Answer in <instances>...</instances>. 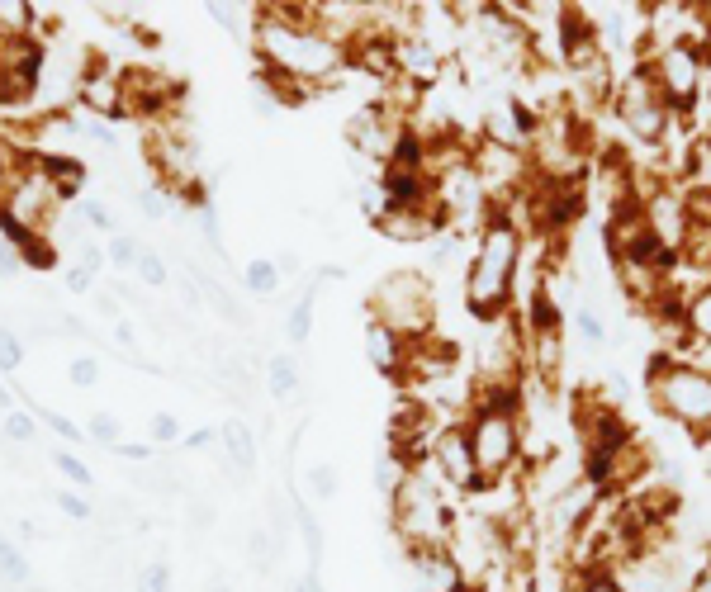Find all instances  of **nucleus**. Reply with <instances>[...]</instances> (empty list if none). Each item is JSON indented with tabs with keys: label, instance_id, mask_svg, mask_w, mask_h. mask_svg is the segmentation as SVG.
I'll return each instance as SVG.
<instances>
[{
	"label": "nucleus",
	"instance_id": "obj_45",
	"mask_svg": "<svg viewBox=\"0 0 711 592\" xmlns=\"http://www.w3.org/2000/svg\"><path fill=\"white\" fill-rule=\"evenodd\" d=\"M119 455H124V460H147V455H152V446H124V441H119Z\"/></svg>",
	"mask_w": 711,
	"mask_h": 592
},
{
	"label": "nucleus",
	"instance_id": "obj_27",
	"mask_svg": "<svg viewBox=\"0 0 711 592\" xmlns=\"http://www.w3.org/2000/svg\"><path fill=\"white\" fill-rule=\"evenodd\" d=\"M266 384H271V398H290L294 389H299V365H294V356L266 360Z\"/></svg>",
	"mask_w": 711,
	"mask_h": 592
},
{
	"label": "nucleus",
	"instance_id": "obj_41",
	"mask_svg": "<svg viewBox=\"0 0 711 592\" xmlns=\"http://www.w3.org/2000/svg\"><path fill=\"white\" fill-rule=\"evenodd\" d=\"M91 285H95V270L67 266V289H72V294H91Z\"/></svg>",
	"mask_w": 711,
	"mask_h": 592
},
{
	"label": "nucleus",
	"instance_id": "obj_43",
	"mask_svg": "<svg viewBox=\"0 0 711 592\" xmlns=\"http://www.w3.org/2000/svg\"><path fill=\"white\" fill-rule=\"evenodd\" d=\"M214 441H219V431H214V427H195V431H190V436L181 441V446H185V450H209Z\"/></svg>",
	"mask_w": 711,
	"mask_h": 592
},
{
	"label": "nucleus",
	"instance_id": "obj_1",
	"mask_svg": "<svg viewBox=\"0 0 711 592\" xmlns=\"http://www.w3.org/2000/svg\"><path fill=\"white\" fill-rule=\"evenodd\" d=\"M252 43H256V67L275 76H290L299 86H323L347 67V48L332 34L313 24L309 5H256L252 10Z\"/></svg>",
	"mask_w": 711,
	"mask_h": 592
},
{
	"label": "nucleus",
	"instance_id": "obj_22",
	"mask_svg": "<svg viewBox=\"0 0 711 592\" xmlns=\"http://www.w3.org/2000/svg\"><path fill=\"white\" fill-rule=\"evenodd\" d=\"M313 304H318V285L304 289V294L294 299L290 318H285V337H290L294 346H304V341H309V332H313Z\"/></svg>",
	"mask_w": 711,
	"mask_h": 592
},
{
	"label": "nucleus",
	"instance_id": "obj_8",
	"mask_svg": "<svg viewBox=\"0 0 711 592\" xmlns=\"http://www.w3.org/2000/svg\"><path fill=\"white\" fill-rule=\"evenodd\" d=\"M427 469L437 474V484L446 488L451 498H474V493H484V479H479V469H474V450H470V436H465V422H460V417L437 427Z\"/></svg>",
	"mask_w": 711,
	"mask_h": 592
},
{
	"label": "nucleus",
	"instance_id": "obj_19",
	"mask_svg": "<svg viewBox=\"0 0 711 592\" xmlns=\"http://www.w3.org/2000/svg\"><path fill=\"white\" fill-rule=\"evenodd\" d=\"M683 337H688V346L711 351V280L688 285V299H683Z\"/></svg>",
	"mask_w": 711,
	"mask_h": 592
},
{
	"label": "nucleus",
	"instance_id": "obj_35",
	"mask_svg": "<svg viewBox=\"0 0 711 592\" xmlns=\"http://www.w3.org/2000/svg\"><path fill=\"white\" fill-rule=\"evenodd\" d=\"M0 431L10 436V441H34L38 436V422H34V413H5V422H0Z\"/></svg>",
	"mask_w": 711,
	"mask_h": 592
},
{
	"label": "nucleus",
	"instance_id": "obj_40",
	"mask_svg": "<svg viewBox=\"0 0 711 592\" xmlns=\"http://www.w3.org/2000/svg\"><path fill=\"white\" fill-rule=\"evenodd\" d=\"M57 507H62V512H67V517H72V521H86V517H95V512H91V503H86L81 493H67V488L57 493Z\"/></svg>",
	"mask_w": 711,
	"mask_h": 592
},
{
	"label": "nucleus",
	"instance_id": "obj_46",
	"mask_svg": "<svg viewBox=\"0 0 711 592\" xmlns=\"http://www.w3.org/2000/svg\"><path fill=\"white\" fill-rule=\"evenodd\" d=\"M114 337L124 341V346H133V327H128V323H119V327H114Z\"/></svg>",
	"mask_w": 711,
	"mask_h": 592
},
{
	"label": "nucleus",
	"instance_id": "obj_9",
	"mask_svg": "<svg viewBox=\"0 0 711 592\" xmlns=\"http://www.w3.org/2000/svg\"><path fill=\"white\" fill-rule=\"evenodd\" d=\"M408 128V114H403L389 95H380V100H370V105H361L356 114H351L347 124V143L361 152V157H370L375 166L389 162V152H394V143H399V133Z\"/></svg>",
	"mask_w": 711,
	"mask_h": 592
},
{
	"label": "nucleus",
	"instance_id": "obj_14",
	"mask_svg": "<svg viewBox=\"0 0 711 592\" xmlns=\"http://www.w3.org/2000/svg\"><path fill=\"white\" fill-rule=\"evenodd\" d=\"M147 157H152V166L166 176L171 190H181L185 180L200 176V171H195V143H190V133H185V128L157 124L152 143H147Z\"/></svg>",
	"mask_w": 711,
	"mask_h": 592
},
{
	"label": "nucleus",
	"instance_id": "obj_15",
	"mask_svg": "<svg viewBox=\"0 0 711 592\" xmlns=\"http://www.w3.org/2000/svg\"><path fill=\"white\" fill-rule=\"evenodd\" d=\"M370 228L380 237H389V242H399V247H418V242H432L437 233H446L451 214H446V204L441 209H389Z\"/></svg>",
	"mask_w": 711,
	"mask_h": 592
},
{
	"label": "nucleus",
	"instance_id": "obj_32",
	"mask_svg": "<svg viewBox=\"0 0 711 592\" xmlns=\"http://www.w3.org/2000/svg\"><path fill=\"white\" fill-rule=\"evenodd\" d=\"M57 474H67V484H76V488L95 484L91 465H86V460H76V455H67V450H57Z\"/></svg>",
	"mask_w": 711,
	"mask_h": 592
},
{
	"label": "nucleus",
	"instance_id": "obj_4",
	"mask_svg": "<svg viewBox=\"0 0 711 592\" xmlns=\"http://www.w3.org/2000/svg\"><path fill=\"white\" fill-rule=\"evenodd\" d=\"M645 398L664 422L683 427L697 441H711V370L693 365L688 356L674 351H655L645 360Z\"/></svg>",
	"mask_w": 711,
	"mask_h": 592
},
{
	"label": "nucleus",
	"instance_id": "obj_16",
	"mask_svg": "<svg viewBox=\"0 0 711 592\" xmlns=\"http://www.w3.org/2000/svg\"><path fill=\"white\" fill-rule=\"evenodd\" d=\"M347 67H356V72L375 76L380 86H394L399 81V57H394V34L389 29H365L361 38H351L347 43Z\"/></svg>",
	"mask_w": 711,
	"mask_h": 592
},
{
	"label": "nucleus",
	"instance_id": "obj_6",
	"mask_svg": "<svg viewBox=\"0 0 711 592\" xmlns=\"http://www.w3.org/2000/svg\"><path fill=\"white\" fill-rule=\"evenodd\" d=\"M612 114H617L621 133L636 147H669L674 133H683V124H678V114L669 109V100H664V90H659V81L645 57L631 62V67L617 76Z\"/></svg>",
	"mask_w": 711,
	"mask_h": 592
},
{
	"label": "nucleus",
	"instance_id": "obj_13",
	"mask_svg": "<svg viewBox=\"0 0 711 592\" xmlns=\"http://www.w3.org/2000/svg\"><path fill=\"white\" fill-rule=\"evenodd\" d=\"M394 57H399V81L413 90H432L446 76V62L451 57H441L427 38H418L413 29H403L394 34Z\"/></svg>",
	"mask_w": 711,
	"mask_h": 592
},
{
	"label": "nucleus",
	"instance_id": "obj_34",
	"mask_svg": "<svg viewBox=\"0 0 711 592\" xmlns=\"http://www.w3.org/2000/svg\"><path fill=\"white\" fill-rule=\"evenodd\" d=\"M67 379H72L76 389H95V384H100V360H95V356H76L72 365H67Z\"/></svg>",
	"mask_w": 711,
	"mask_h": 592
},
{
	"label": "nucleus",
	"instance_id": "obj_12",
	"mask_svg": "<svg viewBox=\"0 0 711 592\" xmlns=\"http://www.w3.org/2000/svg\"><path fill=\"white\" fill-rule=\"evenodd\" d=\"M565 365H569L565 327H531L527 332V384L555 394L560 379H565Z\"/></svg>",
	"mask_w": 711,
	"mask_h": 592
},
{
	"label": "nucleus",
	"instance_id": "obj_37",
	"mask_svg": "<svg viewBox=\"0 0 711 592\" xmlns=\"http://www.w3.org/2000/svg\"><path fill=\"white\" fill-rule=\"evenodd\" d=\"M38 422H48V427H53L57 436H67V441H86V427H76L72 417L53 413V408H38Z\"/></svg>",
	"mask_w": 711,
	"mask_h": 592
},
{
	"label": "nucleus",
	"instance_id": "obj_44",
	"mask_svg": "<svg viewBox=\"0 0 711 592\" xmlns=\"http://www.w3.org/2000/svg\"><path fill=\"white\" fill-rule=\"evenodd\" d=\"M81 266L100 270V266H105V252H100V247H81Z\"/></svg>",
	"mask_w": 711,
	"mask_h": 592
},
{
	"label": "nucleus",
	"instance_id": "obj_11",
	"mask_svg": "<svg viewBox=\"0 0 711 592\" xmlns=\"http://www.w3.org/2000/svg\"><path fill=\"white\" fill-rule=\"evenodd\" d=\"M365 360L370 370L389 384H403L413 379V341L399 337L394 327H384L380 318H365Z\"/></svg>",
	"mask_w": 711,
	"mask_h": 592
},
{
	"label": "nucleus",
	"instance_id": "obj_29",
	"mask_svg": "<svg viewBox=\"0 0 711 592\" xmlns=\"http://www.w3.org/2000/svg\"><path fill=\"white\" fill-rule=\"evenodd\" d=\"M119 436H124V427H119V417H110V413H95L91 422H86V441H100V446H119Z\"/></svg>",
	"mask_w": 711,
	"mask_h": 592
},
{
	"label": "nucleus",
	"instance_id": "obj_47",
	"mask_svg": "<svg viewBox=\"0 0 711 592\" xmlns=\"http://www.w3.org/2000/svg\"><path fill=\"white\" fill-rule=\"evenodd\" d=\"M304 592H323V583H318V578H304Z\"/></svg>",
	"mask_w": 711,
	"mask_h": 592
},
{
	"label": "nucleus",
	"instance_id": "obj_21",
	"mask_svg": "<svg viewBox=\"0 0 711 592\" xmlns=\"http://www.w3.org/2000/svg\"><path fill=\"white\" fill-rule=\"evenodd\" d=\"M565 592H626V583H621V574L612 564H588V569H574V574H569Z\"/></svg>",
	"mask_w": 711,
	"mask_h": 592
},
{
	"label": "nucleus",
	"instance_id": "obj_33",
	"mask_svg": "<svg viewBox=\"0 0 711 592\" xmlns=\"http://www.w3.org/2000/svg\"><path fill=\"white\" fill-rule=\"evenodd\" d=\"M138 592H171V564H166V559H152L143 574H138Z\"/></svg>",
	"mask_w": 711,
	"mask_h": 592
},
{
	"label": "nucleus",
	"instance_id": "obj_26",
	"mask_svg": "<svg viewBox=\"0 0 711 592\" xmlns=\"http://www.w3.org/2000/svg\"><path fill=\"white\" fill-rule=\"evenodd\" d=\"M569 323H574V332L588 341V346H607V318H602V308L593 304H574V313H569Z\"/></svg>",
	"mask_w": 711,
	"mask_h": 592
},
{
	"label": "nucleus",
	"instance_id": "obj_18",
	"mask_svg": "<svg viewBox=\"0 0 711 592\" xmlns=\"http://www.w3.org/2000/svg\"><path fill=\"white\" fill-rule=\"evenodd\" d=\"M24 162L34 166L38 176H48L57 185V190H62V195L72 199L76 195V185H81V180H86V162H81V157H67V152H24Z\"/></svg>",
	"mask_w": 711,
	"mask_h": 592
},
{
	"label": "nucleus",
	"instance_id": "obj_3",
	"mask_svg": "<svg viewBox=\"0 0 711 592\" xmlns=\"http://www.w3.org/2000/svg\"><path fill=\"white\" fill-rule=\"evenodd\" d=\"M465 436L474 450V469L484 488L508 484L527 460V422H522V389H474L465 408Z\"/></svg>",
	"mask_w": 711,
	"mask_h": 592
},
{
	"label": "nucleus",
	"instance_id": "obj_36",
	"mask_svg": "<svg viewBox=\"0 0 711 592\" xmlns=\"http://www.w3.org/2000/svg\"><path fill=\"white\" fill-rule=\"evenodd\" d=\"M147 436H152V441H162V446H171V441H181V422H176L171 413H152Z\"/></svg>",
	"mask_w": 711,
	"mask_h": 592
},
{
	"label": "nucleus",
	"instance_id": "obj_48",
	"mask_svg": "<svg viewBox=\"0 0 711 592\" xmlns=\"http://www.w3.org/2000/svg\"><path fill=\"white\" fill-rule=\"evenodd\" d=\"M0 413H15V408H10V394H5V389H0Z\"/></svg>",
	"mask_w": 711,
	"mask_h": 592
},
{
	"label": "nucleus",
	"instance_id": "obj_20",
	"mask_svg": "<svg viewBox=\"0 0 711 592\" xmlns=\"http://www.w3.org/2000/svg\"><path fill=\"white\" fill-rule=\"evenodd\" d=\"M219 446L228 450V460H233L237 469H252L256 465V431L242 422V417H228L219 427Z\"/></svg>",
	"mask_w": 711,
	"mask_h": 592
},
{
	"label": "nucleus",
	"instance_id": "obj_10",
	"mask_svg": "<svg viewBox=\"0 0 711 592\" xmlns=\"http://www.w3.org/2000/svg\"><path fill=\"white\" fill-rule=\"evenodd\" d=\"M181 100V86L166 81L157 72H128L119 81V109L124 119H152V124H166V114Z\"/></svg>",
	"mask_w": 711,
	"mask_h": 592
},
{
	"label": "nucleus",
	"instance_id": "obj_30",
	"mask_svg": "<svg viewBox=\"0 0 711 592\" xmlns=\"http://www.w3.org/2000/svg\"><path fill=\"white\" fill-rule=\"evenodd\" d=\"M133 270L143 275V285H147V289H162L166 280H171V270H166V261H162L157 252H138V266H133Z\"/></svg>",
	"mask_w": 711,
	"mask_h": 592
},
{
	"label": "nucleus",
	"instance_id": "obj_2",
	"mask_svg": "<svg viewBox=\"0 0 711 592\" xmlns=\"http://www.w3.org/2000/svg\"><path fill=\"white\" fill-rule=\"evenodd\" d=\"M522 256H527V228L512 214V199L493 204L484 228L470 242V261H465V308L474 323L498 327L512 313Z\"/></svg>",
	"mask_w": 711,
	"mask_h": 592
},
{
	"label": "nucleus",
	"instance_id": "obj_28",
	"mask_svg": "<svg viewBox=\"0 0 711 592\" xmlns=\"http://www.w3.org/2000/svg\"><path fill=\"white\" fill-rule=\"evenodd\" d=\"M0 578H10V583H29V559L19 555L5 536H0Z\"/></svg>",
	"mask_w": 711,
	"mask_h": 592
},
{
	"label": "nucleus",
	"instance_id": "obj_5",
	"mask_svg": "<svg viewBox=\"0 0 711 592\" xmlns=\"http://www.w3.org/2000/svg\"><path fill=\"white\" fill-rule=\"evenodd\" d=\"M389 512H394V531H399L408 555L413 550H441V545H451V536H456V526H460V507L451 503V493L437 484V474L427 465L403 474V484L389 498Z\"/></svg>",
	"mask_w": 711,
	"mask_h": 592
},
{
	"label": "nucleus",
	"instance_id": "obj_42",
	"mask_svg": "<svg viewBox=\"0 0 711 592\" xmlns=\"http://www.w3.org/2000/svg\"><path fill=\"white\" fill-rule=\"evenodd\" d=\"M86 223L100 228V233H114V214L105 209V204H86Z\"/></svg>",
	"mask_w": 711,
	"mask_h": 592
},
{
	"label": "nucleus",
	"instance_id": "obj_23",
	"mask_svg": "<svg viewBox=\"0 0 711 592\" xmlns=\"http://www.w3.org/2000/svg\"><path fill=\"white\" fill-rule=\"evenodd\" d=\"M242 285L252 289V294H261V299H275V294H280V261H266V256L247 261V270H242Z\"/></svg>",
	"mask_w": 711,
	"mask_h": 592
},
{
	"label": "nucleus",
	"instance_id": "obj_17",
	"mask_svg": "<svg viewBox=\"0 0 711 592\" xmlns=\"http://www.w3.org/2000/svg\"><path fill=\"white\" fill-rule=\"evenodd\" d=\"M408 569L418 578V592H479L470 578L460 574L456 555L441 545V550H413L408 555Z\"/></svg>",
	"mask_w": 711,
	"mask_h": 592
},
{
	"label": "nucleus",
	"instance_id": "obj_31",
	"mask_svg": "<svg viewBox=\"0 0 711 592\" xmlns=\"http://www.w3.org/2000/svg\"><path fill=\"white\" fill-rule=\"evenodd\" d=\"M19 365H24V341L10 327H0V375H15Z\"/></svg>",
	"mask_w": 711,
	"mask_h": 592
},
{
	"label": "nucleus",
	"instance_id": "obj_7",
	"mask_svg": "<svg viewBox=\"0 0 711 592\" xmlns=\"http://www.w3.org/2000/svg\"><path fill=\"white\" fill-rule=\"evenodd\" d=\"M365 318H380L408 341L437 337V285L422 270H389L365 299Z\"/></svg>",
	"mask_w": 711,
	"mask_h": 592
},
{
	"label": "nucleus",
	"instance_id": "obj_38",
	"mask_svg": "<svg viewBox=\"0 0 711 592\" xmlns=\"http://www.w3.org/2000/svg\"><path fill=\"white\" fill-rule=\"evenodd\" d=\"M309 484H313V498H323V503H328L332 493H337V474H332V465H313Z\"/></svg>",
	"mask_w": 711,
	"mask_h": 592
},
{
	"label": "nucleus",
	"instance_id": "obj_24",
	"mask_svg": "<svg viewBox=\"0 0 711 592\" xmlns=\"http://www.w3.org/2000/svg\"><path fill=\"white\" fill-rule=\"evenodd\" d=\"M294 521H299V531H304V550H309V578H318V564H323V526L313 517L304 498H294Z\"/></svg>",
	"mask_w": 711,
	"mask_h": 592
},
{
	"label": "nucleus",
	"instance_id": "obj_39",
	"mask_svg": "<svg viewBox=\"0 0 711 592\" xmlns=\"http://www.w3.org/2000/svg\"><path fill=\"white\" fill-rule=\"evenodd\" d=\"M110 266H119V270H128V266H138V242H128V237H114L110 242Z\"/></svg>",
	"mask_w": 711,
	"mask_h": 592
},
{
	"label": "nucleus",
	"instance_id": "obj_25",
	"mask_svg": "<svg viewBox=\"0 0 711 592\" xmlns=\"http://www.w3.org/2000/svg\"><path fill=\"white\" fill-rule=\"evenodd\" d=\"M0 237H5V247H15V252H29L34 242H43L38 228H29L24 218L10 209V204H0Z\"/></svg>",
	"mask_w": 711,
	"mask_h": 592
}]
</instances>
